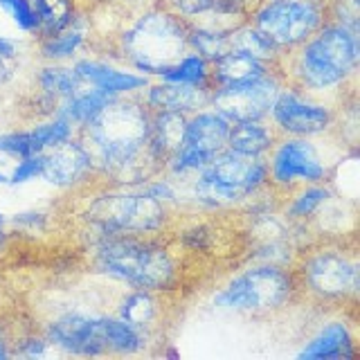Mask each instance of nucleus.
I'll use <instances>...</instances> for the list:
<instances>
[{
    "label": "nucleus",
    "instance_id": "nucleus-1",
    "mask_svg": "<svg viewBox=\"0 0 360 360\" xmlns=\"http://www.w3.org/2000/svg\"><path fill=\"white\" fill-rule=\"evenodd\" d=\"M77 135L93 158L99 183L140 185L146 178L160 174L149 149L151 110L140 95L110 101Z\"/></svg>",
    "mask_w": 360,
    "mask_h": 360
},
{
    "label": "nucleus",
    "instance_id": "nucleus-2",
    "mask_svg": "<svg viewBox=\"0 0 360 360\" xmlns=\"http://www.w3.org/2000/svg\"><path fill=\"white\" fill-rule=\"evenodd\" d=\"M88 234L86 252L95 275L160 295L183 286V262L162 234Z\"/></svg>",
    "mask_w": 360,
    "mask_h": 360
},
{
    "label": "nucleus",
    "instance_id": "nucleus-3",
    "mask_svg": "<svg viewBox=\"0 0 360 360\" xmlns=\"http://www.w3.org/2000/svg\"><path fill=\"white\" fill-rule=\"evenodd\" d=\"M286 84L331 104L356 93L360 70V34L326 20L295 50L279 56Z\"/></svg>",
    "mask_w": 360,
    "mask_h": 360
},
{
    "label": "nucleus",
    "instance_id": "nucleus-4",
    "mask_svg": "<svg viewBox=\"0 0 360 360\" xmlns=\"http://www.w3.org/2000/svg\"><path fill=\"white\" fill-rule=\"evenodd\" d=\"M110 59L158 79L189 50V22L160 0L120 16L108 34Z\"/></svg>",
    "mask_w": 360,
    "mask_h": 360
},
{
    "label": "nucleus",
    "instance_id": "nucleus-5",
    "mask_svg": "<svg viewBox=\"0 0 360 360\" xmlns=\"http://www.w3.org/2000/svg\"><path fill=\"white\" fill-rule=\"evenodd\" d=\"M39 329L56 354L99 358V356H142L151 352L155 335L146 333L115 313L86 307H61L45 318Z\"/></svg>",
    "mask_w": 360,
    "mask_h": 360
},
{
    "label": "nucleus",
    "instance_id": "nucleus-6",
    "mask_svg": "<svg viewBox=\"0 0 360 360\" xmlns=\"http://www.w3.org/2000/svg\"><path fill=\"white\" fill-rule=\"evenodd\" d=\"M178 187L183 214H221L241 210L270 187L268 162L266 158L241 155L225 149L194 176L178 180Z\"/></svg>",
    "mask_w": 360,
    "mask_h": 360
},
{
    "label": "nucleus",
    "instance_id": "nucleus-7",
    "mask_svg": "<svg viewBox=\"0 0 360 360\" xmlns=\"http://www.w3.org/2000/svg\"><path fill=\"white\" fill-rule=\"evenodd\" d=\"M292 273L302 297L318 307L347 309L358 304L360 262L356 243L345 239H324L302 248Z\"/></svg>",
    "mask_w": 360,
    "mask_h": 360
},
{
    "label": "nucleus",
    "instance_id": "nucleus-8",
    "mask_svg": "<svg viewBox=\"0 0 360 360\" xmlns=\"http://www.w3.org/2000/svg\"><path fill=\"white\" fill-rule=\"evenodd\" d=\"M82 223L97 234H167L178 214L140 185L99 183L84 198Z\"/></svg>",
    "mask_w": 360,
    "mask_h": 360
},
{
    "label": "nucleus",
    "instance_id": "nucleus-9",
    "mask_svg": "<svg viewBox=\"0 0 360 360\" xmlns=\"http://www.w3.org/2000/svg\"><path fill=\"white\" fill-rule=\"evenodd\" d=\"M300 297L292 268L252 262L212 290L210 307L239 318H273Z\"/></svg>",
    "mask_w": 360,
    "mask_h": 360
},
{
    "label": "nucleus",
    "instance_id": "nucleus-10",
    "mask_svg": "<svg viewBox=\"0 0 360 360\" xmlns=\"http://www.w3.org/2000/svg\"><path fill=\"white\" fill-rule=\"evenodd\" d=\"M347 151L333 133L320 138H277L266 155L268 185L277 196H286L302 185L329 183Z\"/></svg>",
    "mask_w": 360,
    "mask_h": 360
},
{
    "label": "nucleus",
    "instance_id": "nucleus-11",
    "mask_svg": "<svg viewBox=\"0 0 360 360\" xmlns=\"http://www.w3.org/2000/svg\"><path fill=\"white\" fill-rule=\"evenodd\" d=\"M248 22L275 45L279 54L295 50L326 22V0H262Z\"/></svg>",
    "mask_w": 360,
    "mask_h": 360
},
{
    "label": "nucleus",
    "instance_id": "nucleus-12",
    "mask_svg": "<svg viewBox=\"0 0 360 360\" xmlns=\"http://www.w3.org/2000/svg\"><path fill=\"white\" fill-rule=\"evenodd\" d=\"M230 129L232 122L223 117L219 110L210 106L194 110L191 115H187L183 142H180L178 151L167 160L162 172L178 180L194 176L214 155L228 149Z\"/></svg>",
    "mask_w": 360,
    "mask_h": 360
},
{
    "label": "nucleus",
    "instance_id": "nucleus-13",
    "mask_svg": "<svg viewBox=\"0 0 360 360\" xmlns=\"http://www.w3.org/2000/svg\"><path fill=\"white\" fill-rule=\"evenodd\" d=\"M338 106L322 97L284 84L268 112L270 127L279 138H320L333 133Z\"/></svg>",
    "mask_w": 360,
    "mask_h": 360
},
{
    "label": "nucleus",
    "instance_id": "nucleus-14",
    "mask_svg": "<svg viewBox=\"0 0 360 360\" xmlns=\"http://www.w3.org/2000/svg\"><path fill=\"white\" fill-rule=\"evenodd\" d=\"M286 84L279 68L268 72L262 79H255L250 84L212 88L210 90V108L219 110L223 117L234 122L248 120H268V112L281 86Z\"/></svg>",
    "mask_w": 360,
    "mask_h": 360
},
{
    "label": "nucleus",
    "instance_id": "nucleus-15",
    "mask_svg": "<svg viewBox=\"0 0 360 360\" xmlns=\"http://www.w3.org/2000/svg\"><path fill=\"white\" fill-rule=\"evenodd\" d=\"M360 354L356 320L345 311H333L304 338L295 352L297 360H356Z\"/></svg>",
    "mask_w": 360,
    "mask_h": 360
},
{
    "label": "nucleus",
    "instance_id": "nucleus-16",
    "mask_svg": "<svg viewBox=\"0 0 360 360\" xmlns=\"http://www.w3.org/2000/svg\"><path fill=\"white\" fill-rule=\"evenodd\" d=\"M41 180L59 191L86 189L93 185V180H97L93 158L79 135L43 151Z\"/></svg>",
    "mask_w": 360,
    "mask_h": 360
},
{
    "label": "nucleus",
    "instance_id": "nucleus-17",
    "mask_svg": "<svg viewBox=\"0 0 360 360\" xmlns=\"http://www.w3.org/2000/svg\"><path fill=\"white\" fill-rule=\"evenodd\" d=\"M75 75L82 79L86 86H93L104 90V93L112 97H131L140 95L151 82L149 77L131 70V68L122 65L112 59H104V56L95 54H82L75 61H70Z\"/></svg>",
    "mask_w": 360,
    "mask_h": 360
},
{
    "label": "nucleus",
    "instance_id": "nucleus-18",
    "mask_svg": "<svg viewBox=\"0 0 360 360\" xmlns=\"http://www.w3.org/2000/svg\"><path fill=\"white\" fill-rule=\"evenodd\" d=\"M97 43V25L90 9L82 5L75 20L52 37L37 39V56L48 63H70Z\"/></svg>",
    "mask_w": 360,
    "mask_h": 360
},
{
    "label": "nucleus",
    "instance_id": "nucleus-19",
    "mask_svg": "<svg viewBox=\"0 0 360 360\" xmlns=\"http://www.w3.org/2000/svg\"><path fill=\"white\" fill-rule=\"evenodd\" d=\"M84 82L75 75L70 63H48L41 61V65L34 70V97L32 108L37 112V120L54 115L56 106L63 99L75 95Z\"/></svg>",
    "mask_w": 360,
    "mask_h": 360
},
{
    "label": "nucleus",
    "instance_id": "nucleus-20",
    "mask_svg": "<svg viewBox=\"0 0 360 360\" xmlns=\"http://www.w3.org/2000/svg\"><path fill=\"white\" fill-rule=\"evenodd\" d=\"M142 101L151 112H183L191 115L198 108L210 104V88H196L174 82H162V79H151L146 88L140 93Z\"/></svg>",
    "mask_w": 360,
    "mask_h": 360
},
{
    "label": "nucleus",
    "instance_id": "nucleus-21",
    "mask_svg": "<svg viewBox=\"0 0 360 360\" xmlns=\"http://www.w3.org/2000/svg\"><path fill=\"white\" fill-rule=\"evenodd\" d=\"M117 318L131 322L138 329L158 338L162 320H165V300L160 292L142 290V288H127L115 302Z\"/></svg>",
    "mask_w": 360,
    "mask_h": 360
},
{
    "label": "nucleus",
    "instance_id": "nucleus-22",
    "mask_svg": "<svg viewBox=\"0 0 360 360\" xmlns=\"http://www.w3.org/2000/svg\"><path fill=\"white\" fill-rule=\"evenodd\" d=\"M275 68V63H266L243 52L228 50L217 61H212V88L250 84L255 79H262L268 72H273Z\"/></svg>",
    "mask_w": 360,
    "mask_h": 360
},
{
    "label": "nucleus",
    "instance_id": "nucleus-23",
    "mask_svg": "<svg viewBox=\"0 0 360 360\" xmlns=\"http://www.w3.org/2000/svg\"><path fill=\"white\" fill-rule=\"evenodd\" d=\"M185 127H187V115L183 112H151V138H149V149L151 158L158 165V169H165L167 160L172 158L180 142L185 138Z\"/></svg>",
    "mask_w": 360,
    "mask_h": 360
},
{
    "label": "nucleus",
    "instance_id": "nucleus-24",
    "mask_svg": "<svg viewBox=\"0 0 360 360\" xmlns=\"http://www.w3.org/2000/svg\"><path fill=\"white\" fill-rule=\"evenodd\" d=\"M279 135L270 127L268 120H248V122H234L230 135H228V149L241 155L252 158H266L273 149Z\"/></svg>",
    "mask_w": 360,
    "mask_h": 360
},
{
    "label": "nucleus",
    "instance_id": "nucleus-25",
    "mask_svg": "<svg viewBox=\"0 0 360 360\" xmlns=\"http://www.w3.org/2000/svg\"><path fill=\"white\" fill-rule=\"evenodd\" d=\"M335 194L329 183H313V185H302L288 191L286 196H281L279 210L281 214L295 225H304L307 228L309 221L315 217L326 200Z\"/></svg>",
    "mask_w": 360,
    "mask_h": 360
},
{
    "label": "nucleus",
    "instance_id": "nucleus-26",
    "mask_svg": "<svg viewBox=\"0 0 360 360\" xmlns=\"http://www.w3.org/2000/svg\"><path fill=\"white\" fill-rule=\"evenodd\" d=\"M117 97H112L108 93H104V90L99 88H93V86H82L77 90L75 95H70L68 99H63L59 106H56L54 115H59L63 120H68L72 124V127L79 131L84 127V124H88L90 120H95L101 110H104L110 101H115Z\"/></svg>",
    "mask_w": 360,
    "mask_h": 360
},
{
    "label": "nucleus",
    "instance_id": "nucleus-27",
    "mask_svg": "<svg viewBox=\"0 0 360 360\" xmlns=\"http://www.w3.org/2000/svg\"><path fill=\"white\" fill-rule=\"evenodd\" d=\"M158 79L212 90V63L205 59V56H200L198 52L187 50L172 68H169V70H165Z\"/></svg>",
    "mask_w": 360,
    "mask_h": 360
},
{
    "label": "nucleus",
    "instance_id": "nucleus-28",
    "mask_svg": "<svg viewBox=\"0 0 360 360\" xmlns=\"http://www.w3.org/2000/svg\"><path fill=\"white\" fill-rule=\"evenodd\" d=\"M39 16V37H52L75 20L77 11L82 9V0H30Z\"/></svg>",
    "mask_w": 360,
    "mask_h": 360
},
{
    "label": "nucleus",
    "instance_id": "nucleus-29",
    "mask_svg": "<svg viewBox=\"0 0 360 360\" xmlns=\"http://www.w3.org/2000/svg\"><path fill=\"white\" fill-rule=\"evenodd\" d=\"M228 50H236V52H243L248 56H255L259 61H266V63H279V52L273 43H270L262 32L255 30L250 22H241L236 27L230 39H228Z\"/></svg>",
    "mask_w": 360,
    "mask_h": 360
},
{
    "label": "nucleus",
    "instance_id": "nucleus-30",
    "mask_svg": "<svg viewBox=\"0 0 360 360\" xmlns=\"http://www.w3.org/2000/svg\"><path fill=\"white\" fill-rule=\"evenodd\" d=\"M228 39H230V34H219V32H210V30L196 27V25H189V39H187L189 50L205 56L210 63L217 61L221 54L228 52Z\"/></svg>",
    "mask_w": 360,
    "mask_h": 360
},
{
    "label": "nucleus",
    "instance_id": "nucleus-31",
    "mask_svg": "<svg viewBox=\"0 0 360 360\" xmlns=\"http://www.w3.org/2000/svg\"><path fill=\"white\" fill-rule=\"evenodd\" d=\"M34 153H41V149L32 129H14L0 133V155L11 158V160H20V158H27Z\"/></svg>",
    "mask_w": 360,
    "mask_h": 360
},
{
    "label": "nucleus",
    "instance_id": "nucleus-32",
    "mask_svg": "<svg viewBox=\"0 0 360 360\" xmlns=\"http://www.w3.org/2000/svg\"><path fill=\"white\" fill-rule=\"evenodd\" d=\"M14 356L20 358H45L50 354H56V349L50 345V340L45 338V333L34 326L22 333H14Z\"/></svg>",
    "mask_w": 360,
    "mask_h": 360
},
{
    "label": "nucleus",
    "instance_id": "nucleus-33",
    "mask_svg": "<svg viewBox=\"0 0 360 360\" xmlns=\"http://www.w3.org/2000/svg\"><path fill=\"white\" fill-rule=\"evenodd\" d=\"M0 9L11 18V22L27 37H39V16L30 0H0Z\"/></svg>",
    "mask_w": 360,
    "mask_h": 360
},
{
    "label": "nucleus",
    "instance_id": "nucleus-34",
    "mask_svg": "<svg viewBox=\"0 0 360 360\" xmlns=\"http://www.w3.org/2000/svg\"><path fill=\"white\" fill-rule=\"evenodd\" d=\"M326 20L360 34V0H326Z\"/></svg>",
    "mask_w": 360,
    "mask_h": 360
},
{
    "label": "nucleus",
    "instance_id": "nucleus-35",
    "mask_svg": "<svg viewBox=\"0 0 360 360\" xmlns=\"http://www.w3.org/2000/svg\"><path fill=\"white\" fill-rule=\"evenodd\" d=\"M207 223H191L183 232H178V243L189 252H207L217 241V236Z\"/></svg>",
    "mask_w": 360,
    "mask_h": 360
},
{
    "label": "nucleus",
    "instance_id": "nucleus-36",
    "mask_svg": "<svg viewBox=\"0 0 360 360\" xmlns=\"http://www.w3.org/2000/svg\"><path fill=\"white\" fill-rule=\"evenodd\" d=\"M41 172H43V153L20 158V160H16V165L9 169V185L11 187L27 185L32 180L41 178Z\"/></svg>",
    "mask_w": 360,
    "mask_h": 360
},
{
    "label": "nucleus",
    "instance_id": "nucleus-37",
    "mask_svg": "<svg viewBox=\"0 0 360 360\" xmlns=\"http://www.w3.org/2000/svg\"><path fill=\"white\" fill-rule=\"evenodd\" d=\"M50 217L41 210H25V212H16L14 217L9 219L11 228H16L20 232H27V234H37L43 232L48 228Z\"/></svg>",
    "mask_w": 360,
    "mask_h": 360
},
{
    "label": "nucleus",
    "instance_id": "nucleus-38",
    "mask_svg": "<svg viewBox=\"0 0 360 360\" xmlns=\"http://www.w3.org/2000/svg\"><path fill=\"white\" fill-rule=\"evenodd\" d=\"M160 3L167 5L172 11H176L178 16H183L185 20H189V18L202 14V11L212 9L217 0H160Z\"/></svg>",
    "mask_w": 360,
    "mask_h": 360
},
{
    "label": "nucleus",
    "instance_id": "nucleus-39",
    "mask_svg": "<svg viewBox=\"0 0 360 360\" xmlns=\"http://www.w3.org/2000/svg\"><path fill=\"white\" fill-rule=\"evenodd\" d=\"M262 3V0H217V7L225 9V11H230V14L234 16H241L248 20V16H250V11Z\"/></svg>",
    "mask_w": 360,
    "mask_h": 360
},
{
    "label": "nucleus",
    "instance_id": "nucleus-40",
    "mask_svg": "<svg viewBox=\"0 0 360 360\" xmlns=\"http://www.w3.org/2000/svg\"><path fill=\"white\" fill-rule=\"evenodd\" d=\"M14 329L11 324L0 318V360H7V358H14Z\"/></svg>",
    "mask_w": 360,
    "mask_h": 360
},
{
    "label": "nucleus",
    "instance_id": "nucleus-41",
    "mask_svg": "<svg viewBox=\"0 0 360 360\" xmlns=\"http://www.w3.org/2000/svg\"><path fill=\"white\" fill-rule=\"evenodd\" d=\"M0 56L9 63H16L20 59V43L16 39L0 34Z\"/></svg>",
    "mask_w": 360,
    "mask_h": 360
},
{
    "label": "nucleus",
    "instance_id": "nucleus-42",
    "mask_svg": "<svg viewBox=\"0 0 360 360\" xmlns=\"http://www.w3.org/2000/svg\"><path fill=\"white\" fill-rule=\"evenodd\" d=\"M14 68L16 63H9L0 56V86H7L11 79H14Z\"/></svg>",
    "mask_w": 360,
    "mask_h": 360
},
{
    "label": "nucleus",
    "instance_id": "nucleus-43",
    "mask_svg": "<svg viewBox=\"0 0 360 360\" xmlns=\"http://www.w3.org/2000/svg\"><path fill=\"white\" fill-rule=\"evenodd\" d=\"M7 228H9V219L0 212V248H3L7 241Z\"/></svg>",
    "mask_w": 360,
    "mask_h": 360
},
{
    "label": "nucleus",
    "instance_id": "nucleus-44",
    "mask_svg": "<svg viewBox=\"0 0 360 360\" xmlns=\"http://www.w3.org/2000/svg\"><path fill=\"white\" fill-rule=\"evenodd\" d=\"M162 358H172V360H180V352L174 347V345H167L165 349H162Z\"/></svg>",
    "mask_w": 360,
    "mask_h": 360
},
{
    "label": "nucleus",
    "instance_id": "nucleus-45",
    "mask_svg": "<svg viewBox=\"0 0 360 360\" xmlns=\"http://www.w3.org/2000/svg\"><path fill=\"white\" fill-rule=\"evenodd\" d=\"M0 185H9V172H3V169H0Z\"/></svg>",
    "mask_w": 360,
    "mask_h": 360
}]
</instances>
